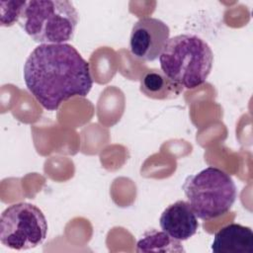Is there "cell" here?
I'll use <instances>...</instances> for the list:
<instances>
[{
    "label": "cell",
    "instance_id": "6da1fadb",
    "mask_svg": "<svg viewBox=\"0 0 253 253\" xmlns=\"http://www.w3.org/2000/svg\"><path fill=\"white\" fill-rule=\"evenodd\" d=\"M24 81L34 98L47 111L68 99L86 97L93 79L89 63L68 43H42L24 64Z\"/></svg>",
    "mask_w": 253,
    "mask_h": 253
},
{
    "label": "cell",
    "instance_id": "7a4b0ae2",
    "mask_svg": "<svg viewBox=\"0 0 253 253\" xmlns=\"http://www.w3.org/2000/svg\"><path fill=\"white\" fill-rule=\"evenodd\" d=\"M161 70L172 81L187 89L201 86L208 79L213 53L196 35H178L168 40L160 56Z\"/></svg>",
    "mask_w": 253,
    "mask_h": 253
},
{
    "label": "cell",
    "instance_id": "3957f363",
    "mask_svg": "<svg viewBox=\"0 0 253 253\" xmlns=\"http://www.w3.org/2000/svg\"><path fill=\"white\" fill-rule=\"evenodd\" d=\"M79 15L67 0L27 1L20 26L35 42L41 43H65L72 40Z\"/></svg>",
    "mask_w": 253,
    "mask_h": 253
},
{
    "label": "cell",
    "instance_id": "277c9868",
    "mask_svg": "<svg viewBox=\"0 0 253 253\" xmlns=\"http://www.w3.org/2000/svg\"><path fill=\"white\" fill-rule=\"evenodd\" d=\"M182 188L195 214L204 220L226 213L237 197L236 186L229 174L212 166L188 176Z\"/></svg>",
    "mask_w": 253,
    "mask_h": 253
},
{
    "label": "cell",
    "instance_id": "5b68a950",
    "mask_svg": "<svg viewBox=\"0 0 253 253\" xmlns=\"http://www.w3.org/2000/svg\"><path fill=\"white\" fill-rule=\"evenodd\" d=\"M47 228L46 218L37 206L13 204L1 214L0 241L14 250L33 249L44 241Z\"/></svg>",
    "mask_w": 253,
    "mask_h": 253
},
{
    "label": "cell",
    "instance_id": "8992f818",
    "mask_svg": "<svg viewBox=\"0 0 253 253\" xmlns=\"http://www.w3.org/2000/svg\"><path fill=\"white\" fill-rule=\"evenodd\" d=\"M169 36L170 29L163 21L153 17L141 18L130 32V52L140 60L154 61L160 56Z\"/></svg>",
    "mask_w": 253,
    "mask_h": 253
},
{
    "label": "cell",
    "instance_id": "52a82bcc",
    "mask_svg": "<svg viewBox=\"0 0 253 253\" xmlns=\"http://www.w3.org/2000/svg\"><path fill=\"white\" fill-rule=\"evenodd\" d=\"M160 227L174 239L184 241L196 234L199 222L188 202L177 201L168 206L160 215Z\"/></svg>",
    "mask_w": 253,
    "mask_h": 253
},
{
    "label": "cell",
    "instance_id": "ba28073f",
    "mask_svg": "<svg viewBox=\"0 0 253 253\" xmlns=\"http://www.w3.org/2000/svg\"><path fill=\"white\" fill-rule=\"evenodd\" d=\"M213 253H253V232L248 226L229 223L220 228L211 244Z\"/></svg>",
    "mask_w": 253,
    "mask_h": 253
},
{
    "label": "cell",
    "instance_id": "9c48e42d",
    "mask_svg": "<svg viewBox=\"0 0 253 253\" xmlns=\"http://www.w3.org/2000/svg\"><path fill=\"white\" fill-rule=\"evenodd\" d=\"M139 90L147 98L169 100L177 98L183 92V87L167 77L162 70L152 68L141 76Z\"/></svg>",
    "mask_w": 253,
    "mask_h": 253
},
{
    "label": "cell",
    "instance_id": "30bf717a",
    "mask_svg": "<svg viewBox=\"0 0 253 253\" xmlns=\"http://www.w3.org/2000/svg\"><path fill=\"white\" fill-rule=\"evenodd\" d=\"M136 252H184L180 241L165 231H146L136 243Z\"/></svg>",
    "mask_w": 253,
    "mask_h": 253
},
{
    "label": "cell",
    "instance_id": "8fae6325",
    "mask_svg": "<svg viewBox=\"0 0 253 253\" xmlns=\"http://www.w3.org/2000/svg\"><path fill=\"white\" fill-rule=\"evenodd\" d=\"M27 1H0V23L2 27H11L19 23Z\"/></svg>",
    "mask_w": 253,
    "mask_h": 253
}]
</instances>
